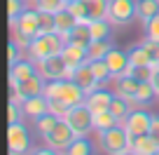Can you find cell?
<instances>
[{
  "label": "cell",
  "mask_w": 159,
  "mask_h": 155,
  "mask_svg": "<svg viewBox=\"0 0 159 155\" xmlns=\"http://www.w3.org/2000/svg\"><path fill=\"white\" fill-rule=\"evenodd\" d=\"M45 96L49 99V110L63 118L68 113V108L77 104H84L87 101V92L73 82L70 78H63V80H47L45 85Z\"/></svg>",
  "instance_id": "cell-1"
},
{
  "label": "cell",
  "mask_w": 159,
  "mask_h": 155,
  "mask_svg": "<svg viewBox=\"0 0 159 155\" xmlns=\"http://www.w3.org/2000/svg\"><path fill=\"white\" fill-rule=\"evenodd\" d=\"M63 45H66L63 35H59V33H42V35H38V38L30 40V45L26 47V52H28V59L33 61V64H40V61L49 59V56L61 54Z\"/></svg>",
  "instance_id": "cell-2"
},
{
  "label": "cell",
  "mask_w": 159,
  "mask_h": 155,
  "mask_svg": "<svg viewBox=\"0 0 159 155\" xmlns=\"http://www.w3.org/2000/svg\"><path fill=\"white\" fill-rule=\"evenodd\" d=\"M98 143L105 155H122L126 150H131V136L124 129V125L119 122V125L110 127V129L98 132Z\"/></svg>",
  "instance_id": "cell-3"
},
{
  "label": "cell",
  "mask_w": 159,
  "mask_h": 155,
  "mask_svg": "<svg viewBox=\"0 0 159 155\" xmlns=\"http://www.w3.org/2000/svg\"><path fill=\"white\" fill-rule=\"evenodd\" d=\"M66 122L75 129L77 136H87L91 129H94V113L87 104H77L73 108H68V113L63 115Z\"/></svg>",
  "instance_id": "cell-4"
},
{
  "label": "cell",
  "mask_w": 159,
  "mask_h": 155,
  "mask_svg": "<svg viewBox=\"0 0 159 155\" xmlns=\"http://www.w3.org/2000/svg\"><path fill=\"white\" fill-rule=\"evenodd\" d=\"M12 26H14V31L19 33L21 45L28 47L30 40L40 35V31H38V10H35V7H33V10H28V7H26V10L21 12V17H19Z\"/></svg>",
  "instance_id": "cell-5"
},
{
  "label": "cell",
  "mask_w": 159,
  "mask_h": 155,
  "mask_svg": "<svg viewBox=\"0 0 159 155\" xmlns=\"http://www.w3.org/2000/svg\"><path fill=\"white\" fill-rule=\"evenodd\" d=\"M152 120H154V115H152V113H148L145 108H136V110H131V115L126 118L124 122H122V125H124V129L129 132V136H131V143H134L136 136L150 134Z\"/></svg>",
  "instance_id": "cell-6"
},
{
  "label": "cell",
  "mask_w": 159,
  "mask_h": 155,
  "mask_svg": "<svg viewBox=\"0 0 159 155\" xmlns=\"http://www.w3.org/2000/svg\"><path fill=\"white\" fill-rule=\"evenodd\" d=\"M136 19V0H110L108 21L112 26H126Z\"/></svg>",
  "instance_id": "cell-7"
},
{
  "label": "cell",
  "mask_w": 159,
  "mask_h": 155,
  "mask_svg": "<svg viewBox=\"0 0 159 155\" xmlns=\"http://www.w3.org/2000/svg\"><path fill=\"white\" fill-rule=\"evenodd\" d=\"M7 143H10V153H14V155H26L30 150V134L24 122H10Z\"/></svg>",
  "instance_id": "cell-8"
},
{
  "label": "cell",
  "mask_w": 159,
  "mask_h": 155,
  "mask_svg": "<svg viewBox=\"0 0 159 155\" xmlns=\"http://www.w3.org/2000/svg\"><path fill=\"white\" fill-rule=\"evenodd\" d=\"M75 139H77V134H75V129L66 122V118H61L59 125H56L54 129L45 136L47 146H52V148H56V150H66Z\"/></svg>",
  "instance_id": "cell-9"
},
{
  "label": "cell",
  "mask_w": 159,
  "mask_h": 155,
  "mask_svg": "<svg viewBox=\"0 0 159 155\" xmlns=\"http://www.w3.org/2000/svg\"><path fill=\"white\" fill-rule=\"evenodd\" d=\"M38 73L45 78V80H63L70 75V68L66 66V61L61 59V54L49 56V59L40 61L38 64Z\"/></svg>",
  "instance_id": "cell-10"
},
{
  "label": "cell",
  "mask_w": 159,
  "mask_h": 155,
  "mask_svg": "<svg viewBox=\"0 0 159 155\" xmlns=\"http://www.w3.org/2000/svg\"><path fill=\"white\" fill-rule=\"evenodd\" d=\"M73 82H77L82 90L87 92V94H91L94 90H98V87H103L98 82V78L94 75V68H91V61H87V64H82V66H77V68H73L70 70V75H68Z\"/></svg>",
  "instance_id": "cell-11"
},
{
  "label": "cell",
  "mask_w": 159,
  "mask_h": 155,
  "mask_svg": "<svg viewBox=\"0 0 159 155\" xmlns=\"http://www.w3.org/2000/svg\"><path fill=\"white\" fill-rule=\"evenodd\" d=\"M45 78L42 75H33V78H28V80L19 82V85L12 87V92H14V96L19 101H26V99H33V96H40V94H45Z\"/></svg>",
  "instance_id": "cell-12"
},
{
  "label": "cell",
  "mask_w": 159,
  "mask_h": 155,
  "mask_svg": "<svg viewBox=\"0 0 159 155\" xmlns=\"http://www.w3.org/2000/svg\"><path fill=\"white\" fill-rule=\"evenodd\" d=\"M61 59L73 70V68H77V66L89 61V50H87V47H80V45H73V42H66L63 50H61Z\"/></svg>",
  "instance_id": "cell-13"
},
{
  "label": "cell",
  "mask_w": 159,
  "mask_h": 155,
  "mask_svg": "<svg viewBox=\"0 0 159 155\" xmlns=\"http://www.w3.org/2000/svg\"><path fill=\"white\" fill-rule=\"evenodd\" d=\"M140 85H143L140 80H136L134 75L124 73V75H119V78H115V94L124 96L126 101H136V96H138Z\"/></svg>",
  "instance_id": "cell-14"
},
{
  "label": "cell",
  "mask_w": 159,
  "mask_h": 155,
  "mask_svg": "<svg viewBox=\"0 0 159 155\" xmlns=\"http://www.w3.org/2000/svg\"><path fill=\"white\" fill-rule=\"evenodd\" d=\"M21 110H24V115L30 118V120H38V118H42L45 113H52L49 110V99H47L45 94L21 101Z\"/></svg>",
  "instance_id": "cell-15"
},
{
  "label": "cell",
  "mask_w": 159,
  "mask_h": 155,
  "mask_svg": "<svg viewBox=\"0 0 159 155\" xmlns=\"http://www.w3.org/2000/svg\"><path fill=\"white\" fill-rule=\"evenodd\" d=\"M33 75H38V64H33L30 59L28 61H16L14 66H10V87L28 80Z\"/></svg>",
  "instance_id": "cell-16"
},
{
  "label": "cell",
  "mask_w": 159,
  "mask_h": 155,
  "mask_svg": "<svg viewBox=\"0 0 159 155\" xmlns=\"http://www.w3.org/2000/svg\"><path fill=\"white\" fill-rule=\"evenodd\" d=\"M66 42H73V45H80V47H89L91 42H94L91 24H89V21H77L75 28L66 35Z\"/></svg>",
  "instance_id": "cell-17"
},
{
  "label": "cell",
  "mask_w": 159,
  "mask_h": 155,
  "mask_svg": "<svg viewBox=\"0 0 159 155\" xmlns=\"http://www.w3.org/2000/svg\"><path fill=\"white\" fill-rule=\"evenodd\" d=\"M105 61H108L110 70H112V78H119V75H124L126 70H129V66H131V61H129V52H122V50H117V47H112V50L108 52Z\"/></svg>",
  "instance_id": "cell-18"
},
{
  "label": "cell",
  "mask_w": 159,
  "mask_h": 155,
  "mask_svg": "<svg viewBox=\"0 0 159 155\" xmlns=\"http://www.w3.org/2000/svg\"><path fill=\"white\" fill-rule=\"evenodd\" d=\"M115 94L108 90H103V87H98V90H94L91 94H87V101L84 104L91 108V113H101V110H110V104H112Z\"/></svg>",
  "instance_id": "cell-19"
},
{
  "label": "cell",
  "mask_w": 159,
  "mask_h": 155,
  "mask_svg": "<svg viewBox=\"0 0 159 155\" xmlns=\"http://www.w3.org/2000/svg\"><path fill=\"white\" fill-rule=\"evenodd\" d=\"M75 24H77V17L68 10V5L61 7V10L56 12V33H59V35H63V38H66V35L75 28Z\"/></svg>",
  "instance_id": "cell-20"
},
{
  "label": "cell",
  "mask_w": 159,
  "mask_h": 155,
  "mask_svg": "<svg viewBox=\"0 0 159 155\" xmlns=\"http://www.w3.org/2000/svg\"><path fill=\"white\" fill-rule=\"evenodd\" d=\"M157 14H159V0H136V17L143 24Z\"/></svg>",
  "instance_id": "cell-21"
},
{
  "label": "cell",
  "mask_w": 159,
  "mask_h": 155,
  "mask_svg": "<svg viewBox=\"0 0 159 155\" xmlns=\"http://www.w3.org/2000/svg\"><path fill=\"white\" fill-rule=\"evenodd\" d=\"M131 150H134L136 155H152V153L159 150V146H157V141H154L150 134H143V136H136L134 139Z\"/></svg>",
  "instance_id": "cell-22"
},
{
  "label": "cell",
  "mask_w": 159,
  "mask_h": 155,
  "mask_svg": "<svg viewBox=\"0 0 159 155\" xmlns=\"http://www.w3.org/2000/svg\"><path fill=\"white\" fill-rule=\"evenodd\" d=\"M87 7V14L91 19H108V7H110V0H82Z\"/></svg>",
  "instance_id": "cell-23"
},
{
  "label": "cell",
  "mask_w": 159,
  "mask_h": 155,
  "mask_svg": "<svg viewBox=\"0 0 159 155\" xmlns=\"http://www.w3.org/2000/svg\"><path fill=\"white\" fill-rule=\"evenodd\" d=\"M110 110H112V115H115V118H117L119 122H124L126 118H129V115H131V101H126L124 96L115 94L112 104H110Z\"/></svg>",
  "instance_id": "cell-24"
},
{
  "label": "cell",
  "mask_w": 159,
  "mask_h": 155,
  "mask_svg": "<svg viewBox=\"0 0 159 155\" xmlns=\"http://www.w3.org/2000/svg\"><path fill=\"white\" fill-rule=\"evenodd\" d=\"M129 61H131V66H154L152 56H150L148 47H145L143 42H138V45L129 52Z\"/></svg>",
  "instance_id": "cell-25"
},
{
  "label": "cell",
  "mask_w": 159,
  "mask_h": 155,
  "mask_svg": "<svg viewBox=\"0 0 159 155\" xmlns=\"http://www.w3.org/2000/svg\"><path fill=\"white\" fill-rule=\"evenodd\" d=\"M59 120H61V115H56V113H45L42 118H38V120H35L38 134H40V136H47L56 125H59Z\"/></svg>",
  "instance_id": "cell-26"
},
{
  "label": "cell",
  "mask_w": 159,
  "mask_h": 155,
  "mask_svg": "<svg viewBox=\"0 0 159 155\" xmlns=\"http://www.w3.org/2000/svg\"><path fill=\"white\" fill-rule=\"evenodd\" d=\"M119 125V120L112 115V110H101V113H94V129L96 132H103L110 129V127Z\"/></svg>",
  "instance_id": "cell-27"
},
{
  "label": "cell",
  "mask_w": 159,
  "mask_h": 155,
  "mask_svg": "<svg viewBox=\"0 0 159 155\" xmlns=\"http://www.w3.org/2000/svg\"><path fill=\"white\" fill-rule=\"evenodd\" d=\"M66 155H94V148H91V141L84 139V136H77L68 148L63 150Z\"/></svg>",
  "instance_id": "cell-28"
},
{
  "label": "cell",
  "mask_w": 159,
  "mask_h": 155,
  "mask_svg": "<svg viewBox=\"0 0 159 155\" xmlns=\"http://www.w3.org/2000/svg\"><path fill=\"white\" fill-rule=\"evenodd\" d=\"M38 31L42 33H56V14L54 12H40L38 10Z\"/></svg>",
  "instance_id": "cell-29"
},
{
  "label": "cell",
  "mask_w": 159,
  "mask_h": 155,
  "mask_svg": "<svg viewBox=\"0 0 159 155\" xmlns=\"http://www.w3.org/2000/svg\"><path fill=\"white\" fill-rule=\"evenodd\" d=\"M87 50H89V61L105 59V56H108V52L112 50V42H110V40H94Z\"/></svg>",
  "instance_id": "cell-30"
},
{
  "label": "cell",
  "mask_w": 159,
  "mask_h": 155,
  "mask_svg": "<svg viewBox=\"0 0 159 155\" xmlns=\"http://www.w3.org/2000/svg\"><path fill=\"white\" fill-rule=\"evenodd\" d=\"M91 33H94V40H110V21L108 19H91Z\"/></svg>",
  "instance_id": "cell-31"
},
{
  "label": "cell",
  "mask_w": 159,
  "mask_h": 155,
  "mask_svg": "<svg viewBox=\"0 0 159 155\" xmlns=\"http://www.w3.org/2000/svg\"><path fill=\"white\" fill-rule=\"evenodd\" d=\"M154 87H152V82H143L140 85V90H138V96H136V101H131V106H136V108H143V106H148L150 101L154 99Z\"/></svg>",
  "instance_id": "cell-32"
},
{
  "label": "cell",
  "mask_w": 159,
  "mask_h": 155,
  "mask_svg": "<svg viewBox=\"0 0 159 155\" xmlns=\"http://www.w3.org/2000/svg\"><path fill=\"white\" fill-rule=\"evenodd\" d=\"M91 68H94V75L98 78L101 85H105V82L112 78V70H110V66H108V61H105V59H96V61H91Z\"/></svg>",
  "instance_id": "cell-33"
},
{
  "label": "cell",
  "mask_w": 159,
  "mask_h": 155,
  "mask_svg": "<svg viewBox=\"0 0 159 155\" xmlns=\"http://www.w3.org/2000/svg\"><path fill=\"white\" fill-rule=\"evenodd\" d=\"M126 73L134 75L136 80H140V82H150L152 80V73H154V66H129Z\"/></svg>",
  "instance_id": "cell-34"
},
{
  "label": "cell",
  "mask_w": 159,
  "mask_h": 155,
  "mask_svg": "<svg viewBox=\"0 0 159 155\" xmlns=\"http://www.w3.org/2000/svg\"><path fill=\"white\" fill-rule=\"evenodd\" d=\"M33 7L40 12H54L56 14L61 7H66V2L63 0H33Z\"/></svg>",
  "instance_id": "cell-35"
},
{
  "label": "cell",
  "mask_w": 159,
  "mask_h": 155,
  "mask_svg": "<svg viewBox=\"0 0 159 155\" xmlns=\"http://www.w3.org/2000/svg\"><path fill=\"white\" fill-rule=\"evenodd\" d=\"M26 10V0H7V14H10V21L14 24L21 17V12Z\"/></svg>",
  "instance_id": "cell-36"
},
{
  "label": "cell",
  "mask_w": 159,
  "mask_h": 155,
  "mask_svg": "<svg viewBox=\"0 0 159 155\" xmlns=\"http://www.w3.org/2000/svg\"><path fill=\"white\" fill-rule=\"evenodd\" d=\"M145 38L159 42V14L152 17L150 21H145Z\"/></svg>",
  "instance_id": "cell-37"
},
{
  "label": "cell",
  "mask_w": 159,
  "mask_h": 155,
  "mask_svg": "<svg viewBox=\"0 0 159 155\" xmlns=\"http://www.w3.org/2000/svg\"><path fill=\"white\" fill-rule=\"evenodd\" d=\"M68 10L73 12L75 17H77V21H89V14H87V7H84V2H82V0H75V2H70Z\"/></svg>",
  "instance_id": "cell-38"
},
{
  "label": "cell",
  "mask_w": 159,
  "mask_h": 155,
  "mask_svg": "<svg viewBox=\"0 0 159 155\" xmlns=\"http://www.w3.org/2000/svg\"><path fill=\"white\" fill-rule=\"evenodd\" d=\"M16 61H21V50L16 47V42H10V66H14Z\"/></svg>",
  "instance_id": "cell-39"
},
{
  "label": "cell",
  "mask_w": 159,
  "mask_h": 155,
  "mask_svg": "<svg viewBox=\"0 0 159 155\" xmlns=\"http://www.w3.org/2000/svg\"><path fill=\"white\" fill-rule=\"evenodd\" d=\"M30 155H61L56 148H52V146H45V148H35Z\"/></svg>",
  "instance_id": "cell-40"
},
{
  "label": "cell",
  "mask_w": 159,
  "mask_h": 155,
  "mask_svg": "<svg viewBox=\"0 0 159 155\" xmlns=\"http://www.w3.org/2000/svg\"><path fill=\"white\" fill-rule=\"evenodd\" d=\"M150 136H152V139L157 141V146H159V118H154V120H152V127H150Z\"/></svg>",
  "instance_id": "cell-41"
},
{
  "label": "cell",
  "mask_w": 159,
  "mask_h": 155,
  "mask_svg": "<svg viewBox=\"0 0 159 155\" xmlns=\"http://www.w3.org/2000/svg\"><path fill=\"white\" fill-rule=\"evenodd\" d=\"M152 87H154V92L159 94V66H154V73H152Z\"/></svg>",
  "instance_id": "cell-42"
},
{
  "label": "cell",
  "mask_w": 159,
  "mask_h": 155,
  "mask_svg": "<svg viewBox=\"0 0 159 155\" xmlns=\"http://www.w3.org/2000/svg\"><path fill=\"white\" fill-rule=\"evenodd\" d=\"M122 155H136V153H134V150H126V153H122Z\"/></svg>",
  "instance_id": "cell-43"
},
{
  "label": "cell",
  "mask_w": 159,
  "mask_h": 155,
  "mask_svg": "<svg viewBox=\"0 0 159 155\" xmlns=\"http://www.w3.org/2000/svg\"><path fill=\"white\" fill-rule=\"evenodd\" d=\"M63 2H66V5H70V2H75V0H63Z\"/></svg>",
  "instance_id": "cell-44"
},
{
  "label": "cell",
  "mask_w": 159,
  "mask_h": 155,
  "mask_svg": "<svg viewBox=\"0 0 159 155\" xmlns=\"http://www.w3.org/2000/svg\"><path fill=\"white\" fill-rule=\"evenodd\" d=\"M157 66H159V56H157Z\"/></svg>",
  "instance_id": "cell-45"
},
{
  "label": "cell",
  "mask_w": 159,
  "mask_h": 155,
  "mask_svg": "<svg viewBox=\"0 0 159 155\" xmlns=\"http://www.w3.org/2000/svg\"><path fill=\"white\" fill-rule=\"evenodd\" d=\"M152 155H159V150H157V153H152Z\"/></svg>",
  "instance_id": "cell-46"
},
{
  "label": "cell",
  "mask_w": 159,
  "mask_h": 155,
  "mask_svg": "<svg viewBox=\"0 0 159 155\" xmlns=\"http://www.w3.org/2000/svg\"><path fill=\"white\" fill-rule=\"evenodd\" d=\"M26 2H33V0H26Z\"/></svg>",
  "instance_id": "cell-47"
},
{
  "label": "cell",
  "mask_w": 159,
  "mask_h": 155,
  "mask_svg": "<svg viewBox=\"0 0 159 155\" xmlns=\"http://www.w3.org/2000/svg\"><path fill=\"white\" fill-rule=\"evenodd\" d=\"M12 155H14V153H12Z\"/></svg>",
  "instance_id": "cell-48"
},
{
  "label": "cell",
  "mask_w": 159,
  "mask_h": 155,
  "mask_svg": "<svg viewBox=\"0 0 159 155\" xmlns=\"http://www.w3.org/2000/svg\"><path fill=\"white\" fill-rule=\"evenodd\" d=\"M63 155H66V153H63Z\"/></svg>",
  "instance_id": "cell-49"
}]
</instances>
